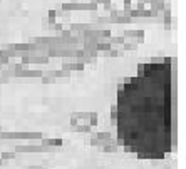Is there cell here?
I'll return each mask as SVG.
<instances>
[{
  "instance_id": "obj_1",
  "label": "cell",
  "mask_w": 186,
  "mask_h": 169,
  "mask_svg": "<svg viewBox=\"0 0 186 169\" xmlns=\"http://www.w3.org/2000/svg\"><path fill=\"white\" fill-rule=\"evenodd\" d=\"M117 139L143 159H163L174 144V60L139 65L121 84L116 102Z\"/></svg>"
}]
</instances>
